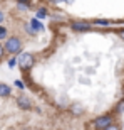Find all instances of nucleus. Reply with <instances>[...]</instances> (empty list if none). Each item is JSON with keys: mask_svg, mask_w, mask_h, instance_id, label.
Segmentation results:
<instances>
[{"mask_svg": "<svg viewBox=\"0 0 124 130\" xmlns=\"http://www.w3.org/2000/svg\"><path fill=\"white\" fill-rule=\"evenodd\" d=\"M19 9H29V5H27V4H25V2H19Z\"/></svg>", "mask_w": 124, "mask_h": 130, "instance_id": "4468645a", "label": "nucleus"}, {"mask_svg": "<svg viewBox=\"0 0 124 130\" xmlns=\"http://www.w3.org/2000/svg\"><path fill=\"white\" fill-rule=\"evenodd\" d=\"M4 19H5V17H4V12H0V24L4 22Z\"/></svg>", "mask_w": 124, "mask_h": 130, "instance_id": "f3484780", "label": "nucleus"}, {"mask_svg": "<svg viewBox=\"0 0 124 130\" xmlns=\"http://www.w3.org/2000/svg\"><path fill=\"white\" fill-rule=\"evenodd\" d=\"M52 4H59V2H64V0H50Z\"/></svg>", "mask_w": 124, "mask_h": 130, "instance_id": "a211bd4d", "label": "nucleus"}, {"mask_svg": "<svg viewBox=\"0 0 124 130\" xmlns=\"http://www.w3.org/2000/svg\"><path fill=\"white\" fill-rule=\"evenodd\" d=\"M72 30H77V32H87L91 30V25L86 24V22H72Z\"/></svg>", "mask_w": 124, "mask_h": 130, "instance_id": "39448f33", "label": "nucleus"}, {"mask_svg": "<svg viewBox=\"0 0 124 130\" xmlns=\"http://www.w3.org/2000/svg\"><path fill=\"white\" fill-rule=\"evenodd\" d=\"M15 86H17V88H20V90H24V88H25V85H24L22 81H20V79H17V81H15Z\"/></svg>", "mask_w": 124, "mask_h": 130, "instance_id": "f8f14e48", "label": "nucleus"}, {"mask_svg": "<svg viewBox=\"0 0 124 130\" xmlns=\"http://www.w3.org/2000/svg\"><path fill=\"white\" fill-rule=\"evenodd\" d=\"M111 123H112V117L111 115H102V117H97L94 122H92V125L96 127V128H106V127H109Z\"/></svg>", "mask_w": 124, "mask_h": 130, "instance_id": "7ed1b4c3", "label": "nucleus"}, {"mask_svg": "<svg viewBox=\"0 0 124 130\" xmlns=\"http://www.w3.org/2000/svg\"><path fill=\"white\" fill-rule=\"evenodd\" d=\"M102 130H119V127L114 125V123H111L109 127H106V128H102Z\"/></svg>", "mask_w": 124, "mask_h": 130, "instance_id": "9b49d317", "label": "nucleus"}, {"mask_svg": "<svg viewBox=\"0 0 124 130\" xmlns=\"http://www.w3.org/2000/svg\"><path fill=\"white\" fill-rule=\"evenodd\" d=\"M40 30H44V25L42 22L35 17V19H30V32L35 34V32H40Z\"/></svg>", "mask_w": 124, "mask_h": 130, "instance_id": "423d86ee", "label": "nucleus"}, {"mask_svg": "<svg viewBox=\"0 0 124 130\" xmlns=\"http://www.w3.org/2000/svg\"><path fill=\"white\" fill-rule=\"evenodd\" d=\"M122 93H124V91H122Z\"/></svg>", "mask_w": 124, "mask_h": 130, "instance_id": "412c9836", "label": "nucleus"}, {"mask_svg": "<svg viewBox=\"0 0 124 130\" xmlns=\"http://www.w3.org/2000/svg\"><path fill=\"white\" fill-rule=\"evenodd\" d=\"M116 111H117V113L124 111V101H119V103H117V106H116Z\"/></svg>", "mask_w": 124, "mask_h": 130, "instance_id": "9d476101", "label": "nucleus"}, {"mask_svg": "<svg viewBox=\"0 0 124 130\" xmlns=\"http://www.w3.org/2000/svg\"><path fill=\"white\" fill-rule=\"evenodd\" d=\"M119 36H121V39L124 41V30H121V32H119Z\"/></svg>", "mask_w": 124, "mask_h": 130, "instance_id": "6ab92c4d", "label": "nucleus"}, {"mask_svg": "<svg viewBox=\"0 0 124 130\" xmlns=\"http://www.w3.org/2000/svg\"><path fill=\"white\" fill-rule=\"evenodd\" d=\"M15 64H19V59H10V61H9V66L10 68H14Z\"/></svg>", "mask_w": 124, "mask_h": 130, "instance_id": "ddd939ff", "label": "nucleus"}, {"mask_svg": "<svg viewBox=\"0 0 124 130\" xmlns=\"http://www.w3.org/2000/svg\"><path fill=\"white\" fill-rule=\"evenodd\" d=\"M17 105H19L22 110H30V108H32V101H30L27 96L20 95V96H17Z\"/></svg>", "mask_w": 124, "mask_h": 130, "instance_id": "20e7f679", "label": "nucleus"}, {"mask_svg": "<svg viewBox=\"0 0 124 130\" xmlns=\"http://www.w3.org/2000/svg\"><path fill=\"white\" fill-rule=\"evenodd\" d=\"M32 64H34V56L30 53H22L19 56V66L22 69H29V68H32Z\"/></svg>", "mask_w": 124, "mask_h": 130, "instance_id": "f03ea898", "label": "nucleus"}, {"mask_svg": "<svg viewBox=\"0 0 124 130\" xmlns=\"http://www.w3.org/2000/svg\"><path fill=\"white\" fill-rule=\"evenodd\" d=\"M12 90H10L9 85H4V83H0V96H9Z\"/></svg>", "mask_w": 124, "mask_h": 130, "instance_id": "0eeeda50", "label": "nucleus"}, {"mask_svg": "<svg viewBox=\"0 0 124 130\" xmlns=\"http://www.w3.org/2000/svg\"><path fill=\"white\" fill-rule=\"evenodd\" d=\"M5 51L9 54H17L22 51V41L19 37H9L7 39V42H5Z\"/></svg>", "mask_w": 124, "mask_h": 130, "instance_id": "f257e3e1", "label": "nucleus"}, {"mask_svg": "<svg viewBox=\"0 0 124 130\" xmlns=\"http://www.w3.org/2000/svg\"><path fill=\"white\" fill-rule=\"evenodd\" d=\"M47 17V9H39L37 10V19H44Z\"/></svg>", "mask_w": 124, "mask_h": 130, "instance_id": "6e6552de", "label": "nucleus"}, {"mask_svg": "<svg viewBox=\"0 0 124 130\" xmlns=\"http://www.w3.org/2000/svg\"><path fill=\"white\" fill-rule=\"evenodd\" d=\"M5 53H7V51H5V46H2V44H0V58H4Z\"/></svg>", "mask_w": 124, "mask_h": 130, "instance_id": "2eb2a0df", "label": "nucleus"}, {"mask_svg": "<svg viewBox=\"0 0 124 130\" xmlns=\"http://www.w3.org/2000/svg\"><path fill=\"white\" fill-rule=\"evenodd\" d=\"M64 2H67V4H71V2H74V0H64Z\"/></svg>", "mask_w": 124, "mask_h": 130, "instance_id": "aec40b11", "label": "nucleus"}, {"mask_svg": "<svg viewBox=\"0 0 124 130\" xmlns=\"http://www.w3.org/2000/svg\"><path fill=\"white\" fill-rule=\"evenodd\" d=\"M5 37H7V29L0 25V41H2V39H5Z\"/></svg>", "mask_w": 124, "mask_h": 130, "instance_id": "1a4fd4ad", "label": "nucleus"}, {"mask_svg": "<svg viewBox=\"0 0 124 130\" xmlns=\"http://www.w3.org/2000/svg\"><path fill=\"white\" fill-rule=\"evenodd\" d=\"M96 24H101V25H106V24H107V20H97V22H96Z\"/></svg>", "mask_w": 124, "mask_h": 130, "instance_id": "dca6fc26", "label": "nucleus"}]
</instances>
